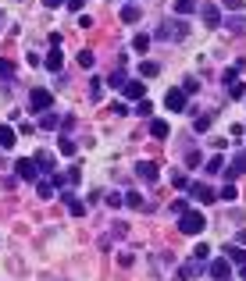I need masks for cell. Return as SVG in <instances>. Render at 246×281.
Instances as JSON below:
<instances>
[{
	"label": "cell",
	"mask_w": 246,
	"mask_h": 281,
	"mask_svg": "<svg viewBox=\"0 0 246 281\" xmlns=\"http://www.w3.org/2000/svg\"><path fill=\"white\" fill-rule=\"evenodd\" d=\"M186 32H189V25L186 21H178V18H161V25H157V39H168V43H178V39H186Z\"/></svg>",
	"instance_id": "obj_1"
},
{
	"label": "cell",
	"mask_w": 246,
	"mask_h": 281,
	"mask_svg": "<svg viewBox=\"0 0 246 281\" xmlns=\"http://www.w3.org/2000/svg\"><path fill=\"white\" fill-rule=\"evenodd\" d=\"M207 228V217L200 210H186V213H178V231L182 235H200Z\"/></svg>",
	"instance_id": "obj_2"
},
{
	"label": "cell",
	"mask_w": 246,
	"mask_h": 281,
	"mask_svg": "<svg viewBox=\"0 0 246 281\" xmlns=\"http://www.w3.org/2000/svg\"><path fill=\"white\" fill-rule=\"evenodd\" d=\"M50 89H32L29 93V111H36V114H43V111H50Z\"/></svg>",
	"instance_id": "obj_3"
},
{
	"label": "cell",
	"mask_w": 246,
	"mask_h": 281,
	"mask_svg": "<svg viewBox=\"0 0 246 281\" xmlns=\"http://www.w3.org/2000/svg\"><path fill=\"white\" fill-rule=\"evenodd\" d=\"M14 175H18L22 182H39V167H36V160H25V157L14 164Z\"/></svg>",
	"instance_id": "obj_4"
},
{
	"label": "cell",
	"mask_w": 246,
	"mask_h": 281,
	"mask_svg": "<svg viewBox=\"0 0 246 281\" xmlns=\"http://www.w3.org/2000/svg\"><path fill=\"white\" fill-rule=\"evenodd\" d=\"M189 200H200V203H214V200H218V192H214L207 182H193V185H189Z\"/></svg>",
	"instance_id": "obj_5"
},
{
	"label": "cell",
	"mask_w": 246,
	"mask_h": 281,
	"mask_svg": "<svg viewBox=\"0 0 246 281\" xmlns=\"http://www.w3.org/2000/svg\"><path fill=\"white\" fill-rule=\"evenodd\" d=\"M225 175V182H232V178H239V175H246V149H239L236 157H232V164L221 171Z\"/></svg>",
	"instance_id": "obj_6"
},
{
	"label": "cell",
	"mask_w": 246,
	"mask_h": 281,
	"mask_svg": "<svg viewBox=\"0 0 246 281\" xmlns=\"http://www.w3.org/2000/svg\"><path fill=\"white\" fill-rule=\"evenodd\" d=\"M136 178L147 182V185H154V182H157V164H154V160H139V164H136Z\"/></svg>",
	"instance_id": "obj_7"
},
{
	"label": "cell",
	"mask_w": 246,
	"mask_h": 281,
	"mask_svg": "<svg viewBox=\"0 0 246 281\" xmlns=\"http://www.w3.org/2000/svg\"><path fill=\"white\" fill-rule=\"evenodd\" d=\"M164 107L175 111V114L186 111V93H182V89H168V93H164Z\"/></svg>",
	"instance_id": "obj_8"
},
{
	"label": "cell",
	"mask_w": 246,
	"mask_h": 281,
	"mask_svg": "<svg viewBox=\"0 0 246 281\" xmlns=\"http://www.w3.org/2000/svg\"><path fill=\"white\" fill-rule=\"evenodd\" d=\"M32 160H36V167H39V171H47V175H54V171H57V160H54V153H50V149H39Z\"/></svg>",
	"instance_id": "obj_9"
},
{
	"label": "cell",
	"mask_w": 246,
	"mask_h": 281,
	"mask_svg": "<svg viewBox=\"0 0 246 281\" xmlns=\"http://www.w3.org/2000/svg\"><path fill=\"white\" fill-rule=\"evenodd\" d=\"M200 18H203V25H207V29H218V21H221V11H218L214 4H203V7H200Z\"/></svg>",
	"instance_id": "obj_10"
},
{
	"label": "cell",
	"mask_w": 246,
	"mask_h": 281,
	"mask_svg": "<svg viewBox=\"0 0 246 281\" xmlns=\"http://www.w3.org/2000/svg\"><path fill=\"white\" fill-rule=\"evenodd\" d=\"M121 93H125V100H143V96H147V85L132 78V82H125V85H121Z\"/></svg>",
	"instance_id": "obj_11"
},
{
	"label": "cell",
	"mask_w": 246,
	"mask_h": 281,
	"mask_svg": "<svg viewBox=\"0 0 246 281\" xmlns=\"http://www.w3.org/2000/svg\"><path fill=\"white\" fill-rule=\"evenodd\" d=\"M211 278H214V281H229V278H232L229 260H214V264H211Z\"/></svg>",
	"instance_id": "obj_12"
},
{
	"label": "cell",
	"mask_w": 246,
	"mask_h": 281,
	"mask_svg": "<svg viewBox=\"0 0 246 281\" xmlns=\"http://www.w3.org/2000/svg\"><path fill=\"white\" fill-rule=\"evenodd\" d=\"M200 271H203V264H200V260H189V264H182L178 278H182V281H193V278H200Z\"/></svg>",
	"instance_id": "obj_13"
},
{
	"label": "cell",
	"mask_w": 246,
	"mask_h": 281,
	"mask_svg": "<svg viewBox=\"0 0 246 281\" xmlns=\"http://www.w3.org/2000/svg\"><path fill=\"white\" fill-rule=\"evenodd\" d=\"M225 29H229L232 36H246V14H232V18L225 21Z\"/></svg>",
	"instance_id": "obj_14"
},
{
	"label": "cell",
	"mask_w": 246,
	"mask_h": 281,
	"mask_svg": "<svg viewBox=\"0 0 246 281\" xmlns=\"http://www.w3.org/2000/svg\"><path fill=\"white\" fill-rule=\"evenodd\" d=\"M139 18H143V11H139L136 4H125V7H121V21H125V25H136Z\"/></svg>",
	"instance_id": "obj_15"
},
{
	"label": "cell",
	"mask_w": 246,
	"mask_h": 281,
	"mask_svg": "<svg viewBox=\"0 0 246 281\" xmlns=\"http://www.w3.org/2000/svg\"><path fill=\"white\" fill-rule=\"evenodd\" d=\"M125 200V207H132V210H150V203L139 196V192H129V196H121Z\"/></svg>",
	"instance_id": "obj_16"
},
{
	"label": "cell",
	"mask_w": 246,
	"mask_h": 281,
	"mask_svg": "<svg viewBox=\"0 0 246 281\" xmlns=\"http://www.w3.org/2000/svg\"><path fill=\"white\" fill-rule=\"evenodd\" d=\"M150 136H154V139H168V136H171V125H168V121H150Z\"/></svg>",
	"instance_id": "obj_17"
},
{
	"label": "cell",
	"mask_w": 246,
	"mask_h": 281,
	"mask_svg": "<svg viewBox=\"0 0 246 281\" xmlns=\"http://www.w3.org/2000/svg\"><path fill=\"white\" fill-rule=\"evenodd\" d=\"M14 128H11V125H0V149H11V146H14Z\"/></svg>",
	"instance_id": "obj_18"
},
{
	"label": "cell",
	"mask_w": 246,
	"mask_h": 281,
	"mask_svg": "<svg viewBox=\"0 0 246 281\" xmlns=\"http://www.w3.org/2000/svg\"><path fill=\"white\" fill-rule=\"evenodd\" d=\"M39 128H43V132H50V128H61V118H57V114H50V111H43V118H39Z\"/></svg>",
	"instance_id": "obj_19"
},
{
	"label": "cell",
	"mask_w": 246,
	"mask_h": 281,
	"mask_svg": "<svg viewBox=\"0 0 246 281\" xmlns=\"http://www.w3.org/2000/svg\"><path fill=\"white\" fill-rule=\"evenodd\" d=\"M225 256H229L232 264H246V249L243 246H225Z\"/></svg>",
	"instance_id": "obj_20"
},
{
	"label": "cell",
	"mask_w": 246,
	"mask_h": 281,
	"mask_svg": "<svg viewBox=\"0 0 246 281\" xmlns=\"http://www.w3.org/2000/svg\"><path fill=\"white\" fill-rule=\"evenodd\" d=\"M132 50H136V54H147V50H150V36H147V32H136V39H132Z\"/></svg>",
	"instance_id": "obj_21"
},
{
	"label": "cell",
	"mask_w": 246,
	"mask_h": 281,
	"mask_svg": "<svg viewBox=\"0 0 246 281\" xmlns=\"http://www.w3.org/2000/svg\"><path fill=\"white\" fill-rule=\"evenodd\" d=\"M107 85H111V89H121V85H125V68L111 71V75H107Z\"/></svg>",
	"instance_id": "obj_22"
},
{
	"label": "cell",
	"mask_w": 246,
	"mask_h": 281,
	"mask_svg": "<svg viewBox=\"0 0 246 281\" xmlns=\"http://www.w3.org/2000/svg\"><path fill=\"white\" fill-rule=\"evenodd\" d=\"M43 64H47V68H50V71H61V50L54 47V50L47 54V61H43Z\"/></svg>",
	"instance_id": "obj_23"
},
{
	"label": "cell",
	"mask_w": 246,
	"mask_h": 281,
	"mask_svg": "<svg viewBox=\"0 0 246 281\" xmlns=\"http://www.w3.org/2000/svg\"><path fill=\"white\" fill-rule=\"evenodd\" d=\"M157 71H161V64H157V61H143V64H139V75H143V78H154Z\"/></svg>",
	"instance_id": "obj_24"
},
{
	"label": "cell",
	"mask_w": 246,
	"mask_h": 281,
	"mask_svg": "<svg viewBox=\"0 0 246 281\" xmlns=\"http://www.w3.org/2000/svg\"><path fill=\"white\" fill-rule=\"evenodd\" d=\"M211 125H214V121H211V114H200V118L193 121V128H196V132H211Z\"/></svg>",
	"instance_id": "obj_25"
},
{
	"label": "cell",
	"mask_w": 246,
	"mask_h": 281,
	"mask_svg": "<svg viewBox=\"0 0 246 281\" xmlns=\"http://www.w3.org/2000/svg\"><path fill=\"white\" fill-rule=\"evenodd\" d=\"M196 0H175V14H193Z\"/></svg>",
	"instance_id": "obj_26"
},
{
	"label": "cell",
	"mask_w": 246,
	"mask_h": 281,
	"mask_svg": "<svg viewBox=\"0 0 246 281\" xmlns=\"http://www.w3.org/2000/svg\"><path fill=\"white\" fill-rule=\"evenodd\" d=\"M65 200H68V210L75 213V217H82V213H86V203H82V200H75V196H65Z\"/></svg>",
	"instance_id": "obj_27"
},
{
	"label": "cell",
	"mask_w": 246,
	"mask_h": 281,
	"mask_svg": "<svg viewBox=\"0 0 246 281\" xmlns=\"http://www.w3.org/2000/svg\"><path fill=\"white\" fill-rule=\"evenodd\" d=\"M57 142H61V153H65V157H75V142L68 139V136H61Z\"/></svg>",
	"instance_id": "obj_28"
},
{
	"label": "cell",
	"mask_w": 246,
	"mask_h": 281,
	"mask_svg": "<svg viewBox=\"0 0 246 281\" xmlns=\"http://www.w3.org/2000/svg\"><path fill=\"white\" fill-rule=\"evenodd\" d=\"M11 75H14V64H11V61H7V57H0V78H4V82H7V78H11Z\"/></svg>",
	"instance_id": "obj_29"
},
{
	"label": "cell",
	"mask_w": 246,
	"mask_h": 281,
	"mask_svg": "<svg viewBox=\"0 0 246 281\" xmlns=\"http://www.w3.org/2000/svg\"><path fill=\"white\" fill-rule=\"evenodd\" d=\"M186 164H189V167H200V164H203L200 149H189V153H186Z\"/></svg>",
	"instance_id": "obj_30"
},
{
	"label": "cell",
	"mask_w": 246,
	"mask_h": 281,
	"mask_svg": "<svg viewBox=\"0 0 246 281\" xmlns=\"http://www.w3.org/2000/svg\"><path fill=\"white\" fill-rule=\"evenodd\" d=\"M207 171H211V175H221V171H225L221 157H211V160H207Z\"/></svg>",
	"instance_id": "obj_31"
},
{
	"label": "cell",
	"mask_w": 246,
	"mask_h": 281,
	"mask_svg": "<svg viewBox=\"0 0 246 281\" xmlns=\"http://www.w3.org/2000/svg\"><path fill=\"white\" fill-rule=\"evenodd\" d=\"M36 192H39L43 200H50V196H54V185H50V182H36Z\"/></svg>",
	"instance_id": "obj_32"
},
{
	"label": "cell",
	"mask_w": 246,
	"mask_h": 281,
	"mask_svg": "<svg viewBox=\"0 0 246 281\" xmlns=\"http://www.w3.org/2000/svg\"><path fill=\"white\" fill-rule=\"evenodd\" d=\"M79 64H82V68H93V64H96L93 50H82V54H79Z\"/></svg>",
	"instance_id": "obj_33"
},
{
	"label": "cell",
	"mask_w": 246,
	"mask_h": 281,
	"mask_svg": "<svg viewBox=\"0 0 246 281\" xmlns=\"http://www.w3.org/2000/svg\"><path fill=\"white\" fill-rule=\"evenodd\" d=\"M221 4H225L232 14H243V4H246V0H221Z\"/></svg>",
	"instance_id": "obj_34"
},
{
	"label": "cell",
	"mask_w": 246,
	"mask_h": 281,
	"mask_svg": "<svg viewBox=\"0 0 246 281\" xmlns=\"http://www.w3.org/2000/svg\"><path fill=\"white\" fill-rule=\"evenodd\" d=\"M196 89H200V82H196V78H186V82H182V93H186V96H189V93H196Z\"/></svg>",
	"instance_id": "obj_35"
},
{
	"label": "cell",
	"mask_w": 246,
	"mask_h": 281,
	"mask_svg": "<svg viewBox=\"0 0 246 281\" xmlns=\"http://www.w3.org/2000/svg\"><path fill=\"white\" fill-rule=\"evenodd\" d=\"M136 114H143V118H147V114H154V103H150V100H139V107H136Z\"/></svg>",
	"instance_id": "obj_36"
},
{
	"label": "cell",
	"mask_w": 246,
	"mask_h": 281,
	"mask_svg": "<svg viewBox=\"0 0 246 281\" xmlns=\"http://www.w3.org/2000/svg\"><path fill=\"white\" fill-rule=\"evenodd\" d=\"M104 203H107V207H121L125 200H121V192H107V200H104Z\"/></svg>",
	"instance_id": "obj_37"
},
{
	"label": "cell",
	"mask_w": 246,
	"mask_h": 281,
	"mask_svg": "<svg viewBox=\"0 0 246 281\" xmlns=\"http://www.w3.org/2000/svg\"><path fill=\"white\" fill-rule=\"evenodd\" d=\"M221 78H225V85H232V82H239V68H229L225 75H221Z\"/></svg>",
	"instance_id": "obj_38"
},
{
	"label": "cell",
	"mask_w": 246,
	"mask_h": 281,
	"mask_svg": "<svg viewBox=\"0 0 246 281\" xmlns=\"http://www.w3.org/2000/svg\"><path fill=\"white\" fill-rule=\"evenodd\" d=\"M72 128H75V118H72V114H68V118H61V132H65V136H68V132H72Z\"/></svg>",
	"instance_id": "obj_39"
},
{
	"label": "cell",
	"mask_w": 246,
	"mask_h": 281,
	"mask_svg": "<svg viewBox=\"0 0 246 281\" xmlns=\"http://www.w3.org/2000/svg\"><path fill=\"white\" fill-rule=\"evenodd\" d=\"M171 185H175V189H189V178H186V175H175Z\"/></svg>",
	"instance_id": "obj_40"
},
{
	"label": "cell",
	"mask_w": 246,
	"mask_h": 281,
	"mask_svg": "<svg viewBox=\"0 0 246 281\" xmlns=\"http://www.w3.org/2000/svg\"><path fill=\"white\" fill-rule=\"evenodd\" d=\"M218 200H236V185H225V189L218 192Z\"/></svg>",
	"instance_id": "obj_41"
},
{
	"label": "cell",
	"mask_w": 246,
	"mask_h": 281,
	"mask_svg": "<svg viewBox=\"0 0 246 281\" xmlns=\"http://www.w3.org/2000/svg\"><path fill=\"white\" fill-rule=\"evenodd\" d=\"M207 256H211V249H207V246H196V253H193V260H200V264H203Z\"/></svg>",
	"instance_id": "obj_42"
},
{
	"label": "cell",
	"mask_w": 246,
	"mask_h": 281,
	"mask_svg": "<svg viewBox=\"0 0 246 281\" xmlns=\"http://www.w3.org/2000/svg\"><path fill=\"white\" fill-rule=\"evenodd\" d=\"M232 96H236V100H243V96H246V85H243V82H232Z\"/></svg>",
	"instance_id": "obj_43"
},
{
	"label": "cell",
	"mask_w": 246,
	"mask_h": 281,
	"mask_svg": "<svg viewBox=\"0 0 246 281\" xmlns=\"http://www.w3.org/2000/svg\"><path fill=\"white\" fill-rule=\"evenodd\" d=\"M171 210H175V213H186V210H189V203H186V200H175V203H171Z\"/></svg>",
	"instance_id": "obj_44"
},
{
	"label": "cell",
	"mask_w": 246,
	"mask_h": 281,
	"mask_svg": "<svg viewBox=\"0 0 246 281\" xmlns=\"http://www.w3.org/2000/svg\"><path fill=\"white\" fill-rule=\"evenodd\" d=\"M65 4H68V7H72V11H75V14H79L82 7H86V0H65Z\"/></svg>",
	"instance_id": "obj_45"
},
{
	"label": "cell",
	"mask_w": 246,
	"mask_h": 281,
	"mask_svg": "<svg viewBox=\"0 0 246 281\" xmlns=\"http://www.w3.org/2000/svg\"><path fill=\"white\" fill-rule=\"evenodd\" d=\"M43 4H47V7H50V11H54V7H61V4H65V0H43Z\"/></svg>",
	"instance_id": "obj_46"
},
{
	"label": "cell",
	"mask_w": 246,
	"mask_h": 281,
	"mask_svg": "<svg viewBox=\"0 0 246 281\" xmlns=\"http://www.w3.org/2000/svg\"><path fill=\"white\" fill-rule=\"evenodd\" d=\"M236 246H246V231H239V235H236Z\"/></svg>",
	"instance_id": "obj_47"
},
{
	"label": "cell",
	"mask_w": 246,
	"mask_h": 281,
	"mask_svg": "<svg viewBox=\"0 0 246 281\" xmlns=\"http://www.w3.org/2000/svg\"><path fill=\"white\" fill-rule=\"evenodd\" d=\"M239 278H243V281H246V264H239Z\"/></svg>",
	"instance_id": "obj_48"
},
{
	"label": "cell",
	"mask_w": 246,
	"mask_h": 281,
	"mask_svg": "<svg viewBox=\"0 0 246 281\" xmlns=\"http://www.w3.org/2000/svg\"><path fill=\"white\" fill-rule=\"evenodd\" d=\"M0 18H4V14H0Z\"/></svg>",
	"instance_id": "obj_49"
}]
</instances>
